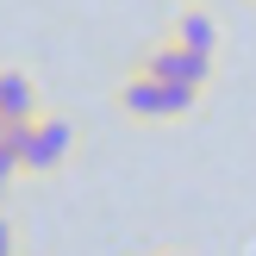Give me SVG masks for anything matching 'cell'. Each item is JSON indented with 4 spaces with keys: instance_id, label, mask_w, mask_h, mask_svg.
Wrapping results in <instances>:
<instances>
[{
    "instance_id": "6da1fadb",
    "label": "cell",
    "mask_w": 256,
    "mask_h": 256,
    "mask_svg": "<svg viewBox=\"0 0 256 256\" xmlns=\"http://www.w3.org/2000/svg\"><path fill=\"white\" fill-rule=\"evenodd\" d=\"M0 144L19 150V169H25V175H56L62 162L75 156V125L56 119V112H38L32 125H6Z\"/></svg>"
},
{
    "instance_id": "7a4b0ae2",
    "label": "cell",
    "mask_w": 256,
    "mask_h": 256,
    "mask_svg": "<svg viewBox=\"0 0 256 256\" xmlns=\"http://www.w3.org/2000/svg\"><path fill=\"white\" fill-rule=\"evenodd\" d=\"M200 106V88H175V82H156V75H125L119 82V112L125 119H182V112Z\"/></svg>"
},
{
    "instance_id": "3957f363",
    "label": "cell",
    "mask_w": 256,
    "mask_h": 256,
    "mask_svg": "<svg viewBox=\"0 0 256 256\" xmlns=\"http://www.w3.org/2000/svg\"><path fill=\"white\" fill-rule=\"evenodd\" d=\"M144 75H156V82H175V88H206V75H212V56L206 50H188V44H156L144 56Z\"/></svg>"
},
{
    "instance_id": "277c9868",
    "label": "cell",
    "mask_w": 256,
    "mask_h": 256,
    "mask_svg": "<svg viewBox=\"0 0 256 256\" xmlns=\"http://www.w3.org/2000/svg\"><path fill=\"white\" fill-rule=\"evenodd\" d=\"M38 112H44L38 106V82L25 69H0V119L6 125H32Z\"/></svg>"
},
{
    "instance_id": "5b68a950",
    "label": "cell",
    "mask_w": 256,
    "mask_h": 256,
    "mask_svg": "<svg viewBox=\"0 0 256 256\" xmlns=\"http://www.w3.org/2000/svg\"><path fill=\"white\" fill-rule=\"evenodd\" d=\"M175 44H188V50H219V25L206 19V12H182V19H175Z\"/></svg>"
},
{
    "instance_id": "8992f818",
    "label": "cell",
    "mask_w": 256,
    "mask_h": 256,
    "mask_svg": "<svg viewBox=\"0 0 256 256\" xmlns=\"http://www.w3.org/2000/svg\"><path fill=\"white\" fill-rule=\"evenodd\" d=\"M19 175H25V169H19V150H12V144H0V200L12 194V182H19Z\"/></svg>"
},
{
    "instance_id": "52a82bcc",
    "label": "cell",
    "mask_w": 256,
    "mask_h": 256,
    "mask_svg": "<svg viewBox=\"0 0 256 256\" xmlns=\"http://www.w3.org/2000/svg\"><path fill=\"white\" fill-rule=\"evenodd\" d=\"M0 256H19V225L0 212Z\"/></svg>"
},
{
    "instance_id": "ba28073f",
    "label": "cell",
    "mask_w": 256,
    "mask_h": 256,
    "mask_svg": "<svg viewBox=\"0 0 256 256\" xmlns=\"http://www.w3.org/2000/svg\"><path fill=\"white\" fill-rule=\"evenodd\" d=\"M156 256H175V250H156Z\"/></svg>"
},
{
    "instance_id": "9c48e42d",
    "label": "cell",
    "mask_w": 256,
    "mask_h": 256,
    "mask_svg": "<svg viewBox=\"0 0 256 256\" xmlns=\"http://www.w3.org/2000/svg\"><path fill=\"white\" fill-rule=\"evenodd\" d=\"M0 132H6V119H0Z\"/></svg>"
}]
</instances>
